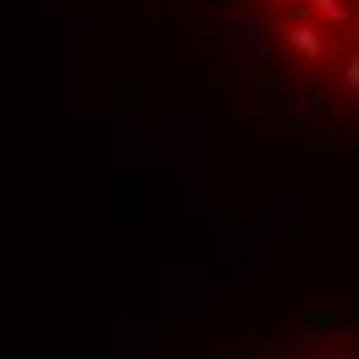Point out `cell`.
<instances>
[{"mask_svg": "<svg viewBox=\"0 0 359 359\" xmlns=\"http://www.w3.org/2000/svg\"><path fill=\"white\" fill-rule=\"evenodd\" d=\"M273 43L310 87L359 111V0H254Z\"/></svg>", "mask_w": 359, "mask_h": 359, "instance_id": "obj_1", "label": "cell"}, {"mask_svg": "<svg viewBox=\"0 0 359 359\" xmlns=\"http://www.w3.org/2000/svg\"><path fill=\"white\" fill-rule=\"evenodd\" d=\"M285 359H359V341H328V347H304V353H285Z\"/></svg>", "mask_w": 359, "mask_h": 359, "instance_id": "obj_2", "label": "cell"}]
</instances>
